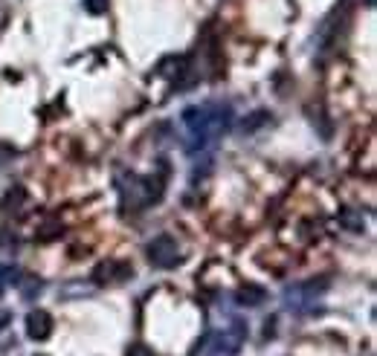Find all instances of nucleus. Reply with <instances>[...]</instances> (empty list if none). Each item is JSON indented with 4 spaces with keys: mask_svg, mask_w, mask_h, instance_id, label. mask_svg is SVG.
<instances>
[{
    "mask_svg": "<svg viewBox=\"0 0 377 356\" xmlns=\"http://www.w3.org/2000/svg\"><path fill=\"white\" fill-rule=\"evenodd\" d=\"M186 127V151L198 154V151H209L215 142L232 127V107L223 102H206V105H192L183 110L180 116Z\"/></svg>",
    "mask_w": 377,
    "mask_h": 356,
    "instance_id": "obj_1",
    "label": "nucleus"
},
{
    "mask_svg": "<svg viewBox=\"0 0 377 356\" xmlns=\"http://www.w3.org/2000/svg\"><path fill=\"white\" fill-rule=\"evenodd\" d=\"M116 189L125 209H145L163 197V177H139V174H119Z\"/></svg>",
    "mask_w": 377,
    "mask_h": 356,
    "instance_id": "obj_2",
    "label": "nucleus"
},
{
    "mask_svg": "<svg viewBox=\"0 0 377 356\" xmlns=\"http://www.w3.org/2000/svg\"><path fill=\"white\" fill-rule=\"evenodd\" d=\"M328 290V281L323 278H314V281H302V284H293V287L285 290V307L290 313H314L319 298L325 295Z\"/></svg>",
    "mask_w": 377,
    "mask_h": 356,
    "instance_id": "obj_3",
    "label": "nucleus"
},
{
    "mask_svg": "<svg viewBox=\"0 0 377 356\" xmlns=\"http://www.w3.org/2000/svg\"><path fill=\"white\" fill-rule=\"evenodd\" d=\"M145 255H148V261L154 264V266H160V269H172V266H177L180 261H183L177 240H174L172 235H157V238L145 247Z\"/></svg>",
    "mask_w": 377,
    "mask_h": 356,
    "instance_id": "obj_4",
    "label": "nucleus"
},
{
    "mask_svg": "<svg viewBox=\"0 0 377 356\" xmlns=\"http://www.w3.org/2000/svg\"><path fill=\"white\" fill-rule=\"evenodd\" d=\"M134 275V269L131 264H125V261H102L99 266L93 269V281L96 284H110V281H125V278H131Z\"/></svg>",
    "mask_w": 377,
    "mask_h": 356,
    "instance_id": "obj_5",
    "label": "nucleus"
},
{
    "mask_svg": "<svg viewBox=\"0 0 377 356\" xmlns=\"http://www.w3.org/2000/svg\"><path fill=\"white\" fill-rule=\"evenodd\" d=\"M52 333V319L47 310H32L26 316V336L35 339V342H44Z\"/></svg>",
    "mask_w": 377,
    "mask_h": 356,
    "instance_id": "obj_6",
    "label": "nucleus"
},
{
    "mask_svg": "<svg viewBox=\"0 0 377 356\" xmlns=\"http://www.w3.org/2000/svg\"><path fill=\"white\" fill-rule=\"evenodd\" d=\"M264 298H267V290L258 287V284H247V287L235 293V302L241 307H258V304H264Z\"/></svg>",
    "mask_w": 377,
    "mask_h": 356,
    "instance_id": "obj_7",
    "label": "nucleus"
},
{
    "mask_svg": "<svg viewBox=\"0 0 377 356\" xmlns=\"http://www.w3.org/2000/svg\"><path fill=\"white\" fill-rule=\"evenodd\" d=\"M189 61L186 59H177V55H169V59H163L160 64H157V73L160 76H165V78H174V76H183V73H189Z\"/></svg>",
    "mask_w": 377,
    "mask_h": 356,
    "instance_id": "obj_8",
    "label": "nucleus"
},
{
    "mask_svg": "<svg viewBox=\"0 0 377 356\" xmlns=\"http://www.w3.org/2000/svg\"><path fill=\"white\" fill-rule=\"evenodd\" d=\"M267 119H273L267 110H256V113H249V116L241 122V131H244V134H253V131H258L261 125H267Z\"/></svg>",
    "mask_w": 377,
    "mask_h": 356,
    "instance_id": "obj_9",
    "label": "nucleus"
},
{
    "mask_svg": "<svg viewBox=\"0 0 377 356\" xmlns=\"http://www.w3.org/2000/svg\"><path fill=\"white\" fill-rule=\"evenodd\" d=\"M85 9L90 15H102V12H108V0H85Z\"/></svg>",
    "mask_w": 377,
    "mask_h": 356,
    "instance_id": "obj_10",
    "label": "nucleus"
},
{
    "mask_svg": "<svg viewBox=\"0 0 377 356\" xmlns=\"http://www.w3.org/2000/svg\"><path fill=\"white\" fill-rule=\"evenodd\" d=\"M9 160H15V148L6 145V142H0V168H3Z\"/></svg>",
    "mask_w": 377,
    "mask_h": 356,
    "instance_id": "obj_11",
    "label": "nucleus"
},
{
    "mask_svg": "<svg viewBox=\"0 0 377 356\" xmlns=\"http://www.w3.org/2000/svg\"><path fill=\"white\" fill-rule=\"evenodd\" d=\"M343 226H351V229H363V218H354V215H343Z\"/></svg>",
    "mask_w": 377,
    "mask_h": 356,
    "instance_id": "obj_12",
    "label": "nucleus"
},
{
    "mask_svg": "<svg viewBox=\"0 0 377 356\" xmlns=\"http://www.w3.org/2000/svg\"><path fill=\"white\" fill-rule=\"evenodd\" d=\"M366 3H369V6H374V0H366Z\"/></svg>",
    "mask_w": 377,
    "mask_h": 356,
    "instance_id": "obj_13",
    "label": "nucleus"
}]
</instances>
